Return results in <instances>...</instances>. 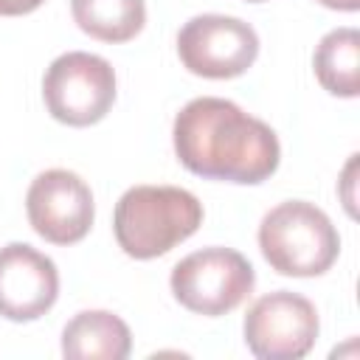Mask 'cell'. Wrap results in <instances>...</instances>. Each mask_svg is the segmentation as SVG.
<instances>
[{
	"instance_id": "cell-15",
	"label": "cell",
	"mask_w": 360,
	"mask_h": 360,
	"mask_svg": "<svg viewBox=\"0 0 360 360\" xmlns=\"http://www.w3.org/2000/svg\"><path fill=\"white\" fill-rule=\"evenodd\" d=\"M248 3H262V0H248Z\"/></svg>"
},
{
	"instance_id": "cell-4",
	"label": "cell",
	"mask_w": 360,
	"mask_h": 360,
	"mask_svg": "<svg viewBox=\"0 0 360 360\" xmlns=\"http://www.w3.org/2000/svg\"><path fill=\"white\" fill-rule=\"evenodd\" d=\"M253 267L233 248H202L180 259L172 270L174 298L197 315H225L253 290Z\"/></svg>"
},
{
	"instance_id": "cell-3",
	"label": "cell",
	"mask_w": 360,
	"mask_h": 360,
	"mask_svg": "<svg viewBox=\"0 0 360 360\" xmlns=\"http://www.w3.org/2000/svg\"><path fill=\"white\" fill-rule=\"evenodd\" d=\"M259 248L267 264L281 276H321L340 250V236L329 217L304 200H290L264 214Z\"/></svg>"
},
{
	"instance_id": "cell-7",
	"label": "cell",
	"mask_w": 360,
	"mask_h": 360,
	"mask_svg": "<svg viewBox=\"0 0 360 360\" xmlns=\"http://www.w3.org/2000/svg\"><path fill=\"white\" fill-rule=\"evenodd\" d=\"M315 304L290 290L256 298L245 315V343L262 360H298L315 346Z\"/></svg>"
},
{
	"instance_id": "cell-13",
	"label": "cell",
	"mask_w": 360,
	"mask_h": 360,
	"mask_svg": "<svg viewBox=\"0 0 360 360\" xmlns=\"http://www.w3.org/2000/svg\"><path fill=\"white\" fill-rule=\"evenodd\" d=\"M45 0H0V14L3 17H17V14H28L34 8H39Z\"/></svg>"
},
{
	"instance_id": "cell-14",
	"label": "cell",
	"mask_w": 360,
	"mask_h": 360,
	"mask_svg": "<svg viewBox=\"0 0 360 360\" xmlns=\"http://www.w3.org/2000/svg\"><path fill=\"white\" fill-rule=\"evenodd\" d=\"M323 3L326 8H338V11H354L360 6V0H318Z\"/></svg>"
},
{
	"instance_id": "cell-10",
	"label": "cell",
	"mask_w": 360,
	"mask_h": 360,
	"mask_svg": "<svg viewBox=\"0 0 360 360\" xmlns=\"http://www.w3.org/2000/svg\"><path fill=\"white\" fill-rule=\"evenodd\" d=\"M132 349L129 326L107 312V309H87L68 321L62 332V354L70 360H124Z\"/></svg>"
},
{
	"instance_id": "cell-8",
	"label": "cell",
	"mask_w": 360,
	"mask_h": 360,
	"mask_svg": "<svg viewBox=\"0 0 360 360\" xmlns=\"http://www.w3.org/2000/svg\"><path fill=\"white\" fill-rule=\"evenodd\" d=\"M25 211L31 228L53 245H73L84 239L96 217L90 186L68 169H48L37 174L25 194Z\"/></svg>"
},
{
	"instance_id": "cell-6",
	"label": "cell",
	"mask_w": 360,
	"mask_h": 360,
	"mask_svg": "<svg viewBox=\"0 0 360 360\" xmlns=\"http://www.w3.org/2000/svg\"><path fill=\"white\" fill-rule=\"evenodd\" d=\"M177 53L180 62L197 76L233 79L253 65L259 53V37L239 17L200 14L180 28Z\"/></svg>"
},
{
	"instance_id": "cell-5",
	"label": "cell",
	"mask_w": 360,
	"mask_h": 360,
	"mask_svg": "<svg viewBox=\"0 0 360 360\" xmlns=\"http://www.w3.org/2000/svg\"><path fill=\"white\" fill-rule=\"evenodd\" d=\"M48 112L70 127H90L115 101V73L107 59L87 51H68L51 62L42 79Z\"/></svg>"
},
{
	"instance_id": "cell-12",
	"label": "cell",
	"mask_w": 360,
	"mask_h": 360,
	"mask_svg": "<svg viewBox=\"0 0 360 360\" xmlns=\"http://www.w3.org/2000/svg\"><path fill=\"white\" fill-rule=\"evenodd\" d=\"M76 25L101 42H127L146 22L143 0H70Z\"/></svg>"
},
{
	"instance_id": "cell-2",
	"label": "cell",
	"mask_w": 360,
	"mask_h": 360,
	"mask_svg": "<svg viewBox=\"0 0 360 360\" xmlns=\"http://www.w3.org/2000/svg\"><path fill=\"white\" fill-rule=\"evenodd\" d=\"M202 222L200 200L177 186H132L121 194L112 231L132 259H155L188 239Z\"/></svg>"
},
{
	"instance_id": "cell-9",
	"label": "cell",
	"mask_w": 360,
	"mask_h": 360,
	"mask_svg": "<svg viewBox=\"0 0 360 360\" xmlns=\"http://www.w3.org/2000/svg\"><path fill=\"white\" fill-rule=\"evenodd\" d=\"M59 295L56 264L25 242L0 248V315L8 321H34L45 315Z\"/></svg>"
},
{
	"instance_id": "cell-1",
	"label": "cell",
	"mask_w": 360,
	"mask_h": 360,
	"mask_svg": "<svg viewBox=\"0 0 360 360\" xmlns=\"http://www.w3.org/2000/svg\"><path fill=\"white\" fill-rule=\"evenodd\" d=\"M174 152L180 163L211 180L262 183L278 169L276 132L228 98H191L174 118Z\"/></svg>"
},
{
	"instance_id": "cell-11",
	"label": "cell",
	"mask_w": 360,
	"mask_h": 360,
	"mask_svg": "<svg viewBox=\"0 0 360 360\" xmlns=\"http://www.w3.org/2000/svg\"><path fill=\"white\" fill-rule=\"evenodd\" d=\"M315 76L332 96L354 98L360 93V34L354 28L329 31L315 48Z\"/></svg>"
}]
</instances>
